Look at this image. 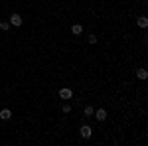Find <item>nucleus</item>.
Listing matches in <instances>:
<instances>
[{
	"label": "nucleus",
	"instance_id": "obj_1",
	"mask_svg": "<svg viewBox=\"0 0 148 146\" xmlns=\"http://www.w3.org/2000/svg\"><path fill=\"white\" fill-rule=\"evenodd\" d=\"M79 134H81V138H91L93 136V128L89 126V124H83L79 128Z\"/></svg>",
	"mask_w": 148,
	"mask_h": 146
},
{
	"label": "nucleus",
	"instance_id": "obj_2",
	"mask_svg": "<svg viewBox=\"0 0 148 146\" xmlns=\"http://www.w3.org/2000/svg\"><path fill=\"white\" fill-rule=\"evenodd\" d=\"M59 97H61L63 101H69V99L73 97V91L69 89V87H63V89H59Z\"/></svg>",
	"mask_w": 148,
	"mask_h": 146
},
{
	"label": "nucleus",
	"instance_id": "obj_3",
	"mask_svg": "<svg viewBox=\"0 0 148 146\" xmlns=\"http://www.w3.org/2000/svg\"><path fill=\"white\" fill-rule=\"evenodd\" d=\"M10 26L20 28V26H22V16H20V14H12L10 16Z\"/></svg>",
	"mask_w": 148,
	"mask_h": 146
},
{
	"label": "nucleus",
	"instance_id": "obj_4",
	"mask_svg": "<svg viewBox=\"0 0 148 146\" xmlns=\"http://www.w3.org/2000/svg\"><path fill=\"white\" fill-rule=\"evenodd\" d=\"M10 117H12L10 109H2V111H0V119H2V121H10Z\"/></svg>",
	"mask_w": 148,
	"mask_h": 146
},
{
	"label": "nucleus",
	"instance_id": "obj_5",
	"mask_svg": "<svg viewBox=\"0 0 148 146\" xmlns=\"http://www.w3.org/2000/svg\"><path fill=\"white\" fill-rule=\"evenodd\" d=\"M93 114H95L97 121H105V119H107V111H105V109H99V111L93 112Z\"/></svg>",
	"mask_w": 148,
	"mask_h": 146
},
{
	"label": "nucleus",
	"instance_id": "obj_6",
	"mask_svg": "<svg viewBox=\"0 0 148 146\" xmlns=\"http://www.w3.org/2000/svg\"><path fill=\"white\" fill-rule=\"evenodd\" d=\"M81 32H83V26H81V24H73V26H71V34H75V36H79Z\"/></svg>",
	"mask_w": 148,
	"mask_h": 146
},
{
	"label": "nucleus",
	"instance_id": "obj_7",
	"mask_svg": "<svg viewBox=\"0 0 148 146\" xmlns=\"http://www.w3.org/2000/svg\"><path fill=\"white\" fill-rule=\"evenodd\" d=\"M136 77L144 81V79L148 77V71H146V69H136Z\"/></svg>",
	"mask_w": 148,
	"mask_h": 146
},
{
	"label": "nucleus",
	"instance_id": "obj_8",
	"mask_svg": "<svg viewBox=\"0 0 148 146\" xmlns=\"http://www.w3.org/2000/svg\"><path fill=\"white\" fill-rule=\"evenodd\" d=\"M136 24L140 26V28H146V26H148V18H146V16H140V18L136 20Z\"/></svg>",
	"mask_w": 148,
	"mask_h": 146
},
{
	"label": "nucleus",
	"instance_id": "obj_9",
	"mask_svg": "<svg viewBox=\"0 0 148 146\" xmlns=\"http://www.w3.org/2000/svg\"><path fill=\"white\" fill-rule=\"evenodd\" d=\"M83 112H85V117H93V112H95V109H93L91 105H87V107L83 109Z\"/></svg>",
	"mask_w": 148,
	"mask_h": 146
},
{
	"label": "nucleus",
	"instance_id": "obj_10",
	"mask_svg": "<svg viewBox=\"0 0 148 146\" xmlns=\"http://www.w3.org/2000/svg\"><path fill=\"white\" fill-rule=\"evenodd\" d=\"M0 30H4V32H6V30H10V22L2 20V22H0Z\"/></svg>",
	"mask_w": 148,
	"mask_h": 146
},
{
	"label": "nucleus",
	"instance_id": "obj_11",
	"mask_svg": "<svg viewBox=\"0 0 148 146\" xmlns=\"http://www.w3.org/2000/svg\"><path fill=\"white\" fill-rule=\"evenodd\" d=\"M61 112H71V105H69V103L61 105Z\"/></svg>",
	"mask_w": 148,
	"mask_h": 146
},
{
	"label": "nucleus",
	"instance_id": "obj_12",
	"mask_svg": "<svg viewBox=\"0 0 148 146\" xmlns=\"http://www.w3.org/2000/svg\"><path fill=\"white\" fill-rule=\"evenodd\" d=\"M87 42H89V44H97V36H95V34H91L89 38H87Z\"/></svg>",
	"mask_w": 148,
	"mask_h": 146
}]
</instances>
